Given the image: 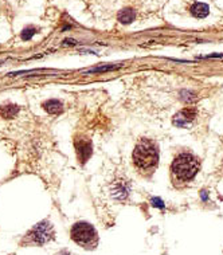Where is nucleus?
<instances>
[{
	"label": "nucleus",
	"mask_w": 223,
	"mask_h": 255,
	"mask_svg": "<svg viewBox=\"0 0 223 255\" xmlns=\"http://www.w3.org/2000/svg\"><path fill=\"white\" fill-rule=\"evenodd\" d=\"M133 164L143 175H151L159 164V146L151 138H140L133 149Z\"/></svg>",
	"instance_id": "nucleus-1"
},
{
	"label": "nucleus",
	"mask_w": 223,
	"mask_h": 255,
	"mask_svg": "<svg viewBox=\"0 0 223 255\" xmlns=\"http://www.w3.org/2000/svg\"><path fill=\"white\" fill-rule=\"evenodd\" d=\"M201 169V161L195 154L190 152H182L171 164V175L174 181L187 183L197 176Z\"/></svg>",
	"instance_id": "nucleus-2"
},
{
	"label": "nucleus",
	"mask_w": 223,
	"mask_h": 255,
	"mask_svg": "<svg viewBox=\"0 0 223 255\" xmlns=\"http://www.w3.org/2000/svg\"><path fill=\"white\" fill-rule=\"evenodd\" d=\"M70 238L85 250H93L98 246V234L94 226L88 222H77L70 230Z\"/></svg>",
	"instance_id": "nucleus-3"
},
{
	"label": "nucleus",
	"mask_w": 223,
	"mask_h": 255,
	"mask_svg": "<svg viewBox=\"0 0 223 255\" xmlns=\"http://www.w3.org/2000/svg\"><path fill=\"white\" fill-rule=\"evenodd\" d=\"M54 237H55V231H54L53 225L48 220H42L24 235L20 245L22 246L24 245L26 246H44L46 243L51 242Z\"/></svg>",
	"instance_id": "nucleus-4"
},
{
	"label": "nucleus",
	"mask_w": 223,
	"mask_h": 255,
	"mask_svg": "<svg viewBox=\"0 0 223 255\" xmlns=\"http://www.w3.org/2000/svg\"><path fill=\"white\" fill-rule=\"evenodd\" d=\"M197 119V109L194 108H184L174 116V125L178 128H188L193 125Z\"/></svg>",
	"instance_id": "nucleus-5"
},
{
	"label": "nucleus",
	"mask_w": 223,
	"mask_h": 255,
	"mask_svg": "<svg viewBox=\"0 0 223 255\" xmlns=\"http://www.w3.org/2000/svg\"><path fill=\"white\" fill-rule=\"evenodd\" d=\"M75 150H77V157L78 161L85 164L92 156V141L85 140V138H77L74 142Z\"/></svg>",
	"instance_id": "nucleus-6"
},
{
	"label": "nucleus",
	"mask_w": 223,
	"mask_h": 255,
	"mask_svg": "<svg viewBox=\"0 0 223 255\" xmlns=\"http://www.w3.org/2000/svg\"><path fill=\"white\" fill-rule=\"evenodd\" d=\"M112 195L117 200L127 199L128 195H129V183L123 180V179H118V180L114 181L113 187H112Z\"/></svg>",
	"instance_id": "nucleus-7"
},
{
	"label": "nucleus",
	"mask_w": 223,
	"mask_h": 255,
	"mask_svg": "<svg viewBox=\"0 0 223 255\" xmlns=\"http://www.w3.org/2000/svg\"><path fill=\"white\" fill-rule=\"evenodd\" d=\"M43 109L47 112L48 115H62L63 113V104L58 100H48V101L42 104Z\"/></svg>",
	"instance_id": "nucleus-8"
},
{
	"label": "nucleus",
	"mask_w": 223,
	"mask_h": 255,
	"mask_svg": "<svg viewBox=\"0 0 223 255\" xmlns=\"http://www.w3.org/2000/svg\"><path fill=\"white\" fill-rule=\"evenodd\" d=\"M190 12L193 13V16L198 19H203L206 18L209 12H210V8H209V5L205 4V3H194L191 7H190Z\"/></svg>",
	"instance_id": "nucleus-9"
},
{
	"label": "nucleus",
	"mask_w": 223,
	"mask_h": 255,
	"mask_svg": "<svg viewBox=\"0 0 223 255\" xmlns=\"http://www.w3.org/2000/svg\"><path fill=\"white\" fill-rule=\"evenodd\" d=\"M19 113V106L18 105H3L0 106V117L3 119H12Z\"/></svg>",
	"instance_id": "nucleus-10"
},
{
	"label": "nucleus",
	"mask_w": 223,
	"mask_h": 255,
	"mask_svg": "<svg viewBox=\"0 0 223 255\" xmlns=\"http://www.w3.org/2000/svg\"><path fill=\"white\" fill-rule=\"evenodd\" d=\"M133 19H135V11L132 8H125L118 13V20L121 23H124V24L131 23Z\"/></svg>",
	"instance_id": "nucleus-11"
},
{
	"label": "nucleus",
	"mask_w": 223,
	"mask_h": 255,
	"mask_svg": "<svg viewBox=\"0 0 223 255\" xmlns=\"http://www.w3.org/2000/svg\"><path fill=\"white\" fill-rule=\"evenodd\" d=\"M36 32V28H34V27H27V28H24L22 32V39L23 40H30L31 38H32V35Z\"/></svg>",
	"instance_id": "nucleus-12"
},
{
	"label": "nucleus",
	"mask_w": 223,
	"mask_h": 255,
	"mask_svg": "<svg viewBox=\"0 0 223 255\" xmlns=\"http://www.w3.org/2000/svg\"><path fill=\"white\" fill-rule=\"evenodd\" d=\"M152 204L155 207H160V208H163V207H164V204H163V202L162 200H160V199H152Z\"/></svg>",
	"instance_id": "nucleus-13"
},
{
	"label": "nucleus",
	"mask_w": 223,
	"mask_h": 255,
	"mask_svg": "<svg viewBox=\"0 0 223 255\" xmlns=\"http://www.w3.org/2000/svg\"><path fill=\"white\" fill-rule=\"evenodd\" d=\"M55 255H73L69 250H61L59 253H57Z\"/></svg>",
	"instance_id": "nucleus-14"
}]
</instances>
